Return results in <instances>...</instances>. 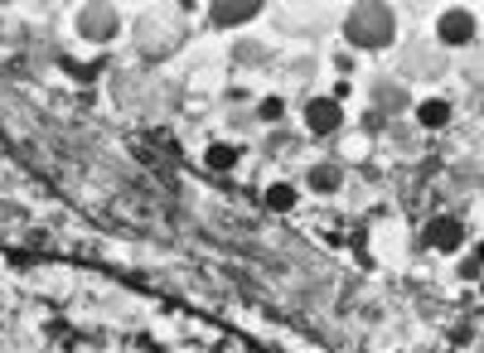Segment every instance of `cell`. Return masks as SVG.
Returning a JSON list of instances; mask_svg holds the SVG:
<instances>
[{"label":"cell","mask_w":484,"mask_h":353,"mask_svg":"<svg viewBox=\"0 0 484 353\" xmlns=\"http://www.w3.org/2000/svg\"><path fill=\"white\" fill-rule=\"evenodd\" d=\"M451 102H446V97H421L417 102V122L421 126H427V131H441V126H451Z\"/></svg>","instance_id":"obj_6"},{"label":"cell","mask_w":484,"mask_h":353,"mask_svg":"<svg viewBox=\"0 0 484 353\" xmlns=\"http://www.w3.org/2000/svg\"><path fill=\"white\" fill-rule=\"evenodd\" d=\"M431 242H436V247H455V242H460V228L446 218V228H431Z\"/></svg>","instance_id":"obj_12"},{"label":"cell","mask_w":484,"mask_h":353,"mask_svg":"<svg viewBox=\"0 0 484 353\" xmlns=\"http://www.w3.org/2000/svg\"><path fill=\"white\" fill-rule=\"evenodd\" d=\"M480 290H484V281H480Z\"/></svg>","instance_id":"obj_16"},{"label":"cell","mask_w":484,"mask_h":353,"mask_svg":"<svg viewBox=\"0 0 484 353\" xmlns=\"http://www.w3.org/2000/svg\"><path fill=\"white\" fill-rule=\"evenodd\" d=\"M0 353H257L228 324L102 272L0 252Z\"/></svg>","instance_id":"obj_1"},{"label":"cell","mask_w":484,"mask_h":353,"mask_svg":"<svg viewBox=\"0 0 484 353\" xmlns=\"http://www.w3.org/2000/svg\"><path fill=\"white\" fill-rule=\"evenodd\" d=\"M397 39V15L387 5H359L344 15V44L353 54L359 49H387Z\"/></svg>","instance_id":"obj_2"},{"label":"cell","mask_w":484,"mask_h":353,"mask_svg":"<svg viewBox=\"0 0 484 353\" xmlns=\"http://www.w3.org/2000/svg\"><path fill=\"white\" fill-rule=\"evenodd\" d=\"M116 29H122V15H116L112 5H88V10H78V34H82V39L107 44V39H116Z\"/></svg>","instance_id":"obj_5"},{"label":"cell","mask_w":484,"mask_h":353,"mask_svg":"<svg viewBox=\"0 0 484 353\" xmlns=\"http://www.w3.org/2000/svg\"><path fill=\"white\" fill-rule=\"evenodd\" d=\"M252 15H257L252 5H242V10H238V5H228V10H218V5H214V10H204V20H208V25H247Z\"/></svg>","instance_id":"obj_8"},{"label":"cell","mask_w":484,"mask_h":353,"mask_svg":"<svg viewBox=\"0 0 484 353\" xmlns=\"http://www.w3.org/2000/svg\"><path fill=\"white\" fill-rule=\"evenodd\" d=\"M257 122H267V126L286 122V97H262L257 102Z\"/></svg>","instance_id":"obj_9"},{"label":"cell","mask_w":484,"mask_h":353,"mask_svg":"<svg viewBox=\"0 0 484 353\" xmlns=\"http://www.w3.org/2000/svg\"><path fill=\"white\" fill-rule=\"evenodd\" d=\"M480 34V15L465 5H446L441 15H436V44H446V49H465V44H475Z\"/></svg>","instance_id":"obj_3"},{"label":"cell","mask_w":484,"mask_h":353,"mask_svg":"<svg viewBox=\"0 0 484 353\" xmlns=\"http://www.w3.org/2000/svg\"><path fill=\"white\" fill-rule=\"evenodd\" d=\"M271 208H296V189H267Z\"/></svg>","instance_id":"obj_15"},{"label":"cell","mask_w":484,"mask_h":353,"mask_svg":"<svg viewBox=\"0 0 484 353\" xmlns=\"http://www.w3.org/2000/svg\"><path fill=\"white\" fill-rule=\"evenodd\" d=\"M339 155H344V160H363V155H369V140H363V136H344V150H339Z\"/></svg>","instance_id":"obj_13"},{"label":"cell","mask_w":484,"mask_h":353,"mask_svg":"<svg viewBox=\"0 0 484 353\" xmlns=\"http://www.w3.org/2000/svg\"><path fill=\"white\" fill-rule=\"evenodd\" d=\"M301 122H305V131H310V136H335L339 126H344V107H339L335 97H305Z\"/></svg>","instance_id":"obj_4"},{"label":"cell","mask_w":484,"mask_h":353,"mask_svg":"<svg viewBox=\"0 0 484 353\" xmlns=\"http://www.w3.org/2000/svg\"><path fill=\"white\" fill-rule=\"evenodd\" d=\"M208 164H214V170H228V164L233 160H238V150H228V146H218V150H208V155H204Z\"/></svg>","instance_id":"obj_14"},{"label":"cell","mask_w":484,"mask_h":353,"mask_svg":"<svg viewBox=\"0 0 484 353\" xmlns=\"http://www.w3.org/2000/svg\"><path fill=\"white\" fill-rule=\"evenodd\" d=\"M329 68H335V73H344V78H349V73H359V54H353L349 44H339V49L329 54Z\"/></svg>","instance_id":"obj_10"},{"label":"cell","mask_w":484,"mask_h":353,"mask_svg":"<svg viewBox=\"0 0 484 353\" xmlns=\"http://www.w3.org/2000/svg\"><path fill=\"white\" fill-rule=\"evenodd\" d=\"M465 276H484V238H480V247H470L465 252V266H460Z\"/></svg>","instance_id":"obj_11"},{"label":"cell","mask_w":484,"mask_h":353,"mask_svg":"<svg viewBox=\"0 0 484 353\" xmlns=\"http://www.w3.org/2000/svg\"><path fill=\"white\" fill-rule=\"evenodd\" d=\"M339 180H344V174H339V164L325 160V164H310V174H305V189H310V194H335Z\"/></svg>","instance_id":"obj_7"}]
</instances>
